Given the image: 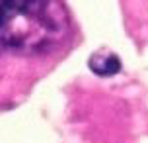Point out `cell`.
<instances>
[{"mask_svg": "<svg viewBox=\"0 0 148 143\" xmlns=\"http://www.w3.org/2000/svg\"><path fill=\"white\" fill-rule=\"evenodd\" d=\"M90 69H92L96 75L109 76V75H115V73L121 71V61H119V57L113 55V53L99 51L90 59Z\"/></svg>", "mask_w": 148, "mask_h": 143, "instance_id": "obj_2", "label": "cell"}, {"mask_svg": "<svg viewBox=\"0 0 148 143\" xmlns=\"http://www.w3.org/2000/svg\"><path fill=\"white\" fill-rule=\"evenodd\" d=\"M68 33V16L59 0H0V55L37 53Z\"/></svg>", "mask_w": 148, "mask_h": 143, "instance_id": "obj_1", "label": "cell"}]
</instances>
